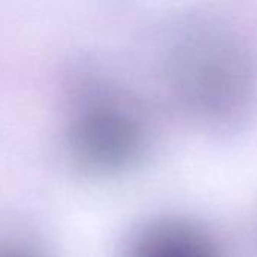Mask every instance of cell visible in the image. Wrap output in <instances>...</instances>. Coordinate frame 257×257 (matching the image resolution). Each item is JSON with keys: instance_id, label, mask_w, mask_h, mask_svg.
Instances as JSON below:
<instances>
[{"instance_id": "obj_1", "label": "cell", "mask_w": 257, "mask_h": 257, "mask_svg": "<svg viewBox=\"0 0 257 257\" xmlns=\"http://www.w3.org/2000/svg\"><path fill=\"white\" fill-rule=\"evenodd\" d=\"M65 145L78 167L108 173L130 166L139 157L143 133L128 107L108 96L93 95L75 107Z\"/></svg>"}, {"instance_id": "obj_2", "label": "cell", "mask_w": 257, "mask_h": 257, "mask_svg": "<svg viewBox=\"0 0 257 257\" xmlns=\"http://www.w3.org/2000/svg\"><path fill=\"white\" fill-rule=\"evenodd\" d=\"M247 57L227 41L193 38L181 47L175 72L194 107L211 114H227L248 95Z\"/></svg>"}, {"instance_id": "obj_3", "label": "cell", "mask_w": 257, "mask_h": 257, "mask_svg": "<svg viewBox=\"0 0 257 257\" xmlns=\"http://www.w3.org/2000/svg\"><path fill=\"white\" fill-rule=\"evenodd\" d=\"M126 257H221V253L196 226L181 220H161L136 235Z\"/></svg>"}, {"instance_id": "obj_4", "label": "cell", "mask_w": 257, "mask_h": 257, "mask_svg": "<svg viewBox=\"0 0 257 257\" xmlns=\"http://www.w3.org/2000/svg\"><path fill=\"white\" fill-rule=\"evenodd\" d=\"M0 257H39L33 251L18 245H0Z\"/></svg>"}]
</instances>
